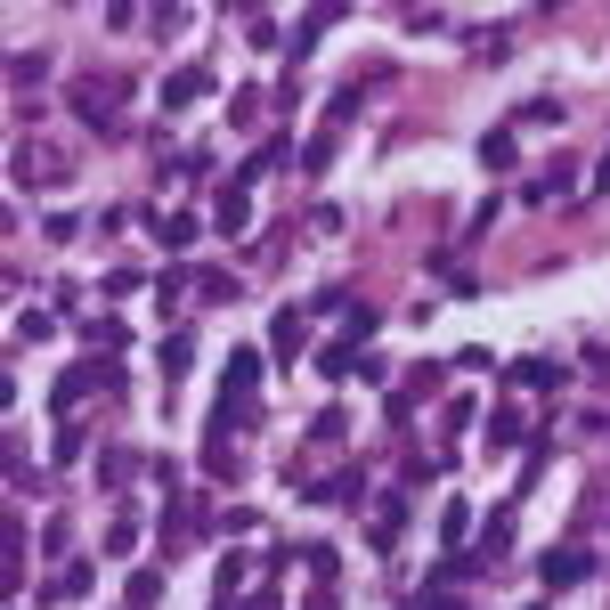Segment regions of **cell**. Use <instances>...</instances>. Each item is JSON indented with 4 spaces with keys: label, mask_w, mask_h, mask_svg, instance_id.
I'll list each match as a JSON object with an SVG mask.
<instances>
[{
    "label": "cell",
    "mask_w": 610,
    "mask_h": 610,
    "mask_svg": "<svg viewBox=\"0 0 610 610\" xmlns=\"http://www.w3.org/2000/svg\"><path fill=\"white\" fill-rule=\"evenodd\" d=\"M537 578H545V586H578V578H594V554L562 545V554H545V562H537Z\"/></svg>",
    "instance_id": "1"
},
{
    "label": "cell",
    "mask_w": 610,
    "mask_h": 610,
    "mask_svg": "<svg viewBox=\"0 0 610 610\" xmlns=\"http://www.w3.org/2000/svg\"><path fill=\"white\" fill-rule=\"evenodd\" d=\"M220 236H244L253 228V188H244V179H228V196H220V220H212Z\"/></svg>",
    "instance_id": "2"
},
{
    "label": "cell",
    "mask_w": 610,
    "mask_h": 610,
    "mask_svg": "<svg viewBox=\"0 0 610 610\" xmlns=\"http://www.w3.org/2000/svg\"><path fill=\"white\" fill-rule=\"evenodd\" d=\"M74 114L98 122V131H114V82H82V90H74Z\"/></svg>",
    "instance_id": "3"
},
{
    "label": "cell",
    "mask_w": 610,
    "mask_h": 610,
    "mask_svg": "<svg viewBox=\"0 0 610 610\" xmlns=\"http://www.w3.org/2000/svg\"><path fill=\"white\" fill-rule=\"evenodd\" d=\"M310 497H318V505H366V480H358V472H326Z\"/></svg>",
    "instance_id": "4"
},
{
    "label": "cell",
    "mask_w": 610,
    "mask_h": 610,
    "mask_svg": "<svg viewBox=\"0 0 610 610\" xmlns=\"http://www.w3.org/2000/svg\"><path fill=\"white\" fill-rule=\"evenodd\" d=\"M204 90H212V74H204V66H179V74L163 82V106H196Z\"/></svg>",
    "instance_id": "5"
},
{
    "label": "cell",
    "mask_w": 610,
    "mask_h": 610,
    "mask_svg": "<svg viewBox=\"0 0 610 610\" xmlns=\"http://www.w3.org/2000/svg\"><path fill=\"white\" fill-rule=\"evenodd\" d=\"M155 236L171 244V253H188V244L204 236V220H196V212H163V220H155Z\"/></svg>",
    "instance_id": "6"
},
{
    "label": "cell",
    "mask_w": 610,
    "mask_h": 610,
    "mask_svg": "<svg viewBox=\"0 0 610 610\" xmlns=\"http://www.w3.org/2000/svg\"><path fill=\"white\" fill-rule=\"evenodd\" d=\"M545 196H570V163H545L529 188H521V204H545Z\"/></svg>",
    "instance_id": "7"
},
{
    "label": "cell",
    "mask_w": 610,
    "mask_h": 610,
    "mask_svg": "<svg viewBox=\"0 0 610 610\" xmlns=\"http://www.w3.org/2000/svg\"><path fill=\"white\" fill-rule=\"evenodd\" d=\"M513 383H529V391H554V383H562V366H554V358H521V366H513Z\"/></svg>",
    "instance_id": "8"
},
{
    "label": "cell",
    "mask_w": 610,
    "mask_h": 610,
    "mask_svg": "<svg viewBox=\"0 0 610 610\" xmlns=\"http://www.w3.org/2000/svg\"><path fill=\"white\" fill-rule=\"evenodd\" d=\"M480 163H488V171H513V163H521V155H513V131H488V139H480Z\"/></svg>",
    "instance_id": "9"
},
{
    "label": "cell",
    "mask_w": 610,
    "mask_h": 610,
    "mask_svg": "<svg viewBox=\"0 0 610 610\" xmlns=\"http://www.w3.org/2000/svg\"><path fill=\"white\" fill-rule=\"evenodd\" d=\"M480 570H488V554H448V562H440L448 586H464V578H480Z\"/></svg>",
    "instance_id": "10"
},
{
    "label": "cell",
    "mask_w": 610,
    "mask_h": 610,
    "mask_svg": "<svg viewBox=\"0 0 610 610\" xmlns=\"http://www.w3.org/2000/svg\"><path fill=\"white\" fill-rule=\"evenodd\" d=\"M57 602H74V594H90V562H74V570H57V586H49Z\"/></svg>",
    "instance_id": "11"
},
{
    "label": "cell",
    "mask_w": 610,
    "mask_h": 610,
    "mask_svg": "<svg viewBox=\"0 0 610 610\" xmlns=\"http://www.w3.org/2000/svg\"><path fill=\"white\" fill-rule=\"evenodd\" d=\"M505 545H513V513L497 505V513H488V562H497V554H505Z\"/></svg>",
    "instance_id": "12"
},
{
    "label": "cell",
    "mask_w": 610,
    "mask_h": 610,
    "mask_svg": "<svg viewBox=\"0 0 610 610\" xmlns=\"http://www.w3.org/2000/svg\"><path fill=\"white\" fill-rule=\"evenodd\" d=\"M269 342H277V350L293 358V350H301V318H293V310H277V326H269Z\"/></svg>",
    "instance_id": "13"
},
{
    "label": "cell",
    "mask_w": 610,
    "mask_h": 610,
    "mask_svg": "<svg viewBox=\"0 0 610 610\" xmlns=\"http://www.w3.org/2000/svg\"><path fill=\"white\" fill-rule=\"evenodd\" d=\"M464 529H472V505H464V497H456V505H448V513H440V537H448V545H464Z\"/></svg>",
    "instance_id": "14"
},
{
    "label": "cell",
    "mask_w": 610,
    "mask_h": 610,
    "mask_svg": "<svg viewBox=\"0 0 610 610\" xmlns=\"http://www.w3.org/2000/svg\"><path fill=\"white\" fill-rule=\"evenodd\" d=\"M163 594V570H131V610H147Z\"/></svg>",
    "instance_id": "15"
},
{
    "label": "cell",
    "mask_w": 610,
    "mask_h": 610,
    "mask_svg": "<svg viewBox=\"0 0 610 610\" xmlns=\"http://www.w3.org/2000/svg\"><path fill=\"white\" fill-rule=\"evenodd\" d=\"M366 334H375V310H350V318H342V334H334V342H342V350H350V342H366Z\"/></svg>",
    "instance_id": "16"
},
{
    "label": "cell",
    "mask_w": 610,
    "mask_h": 610,
    "mask_svg": "<svg viewBox=\"0 0 610 610\" xmlns=\"http://www.w3.org/2000/svg\"><path fill=\"white\" fill-rule=\"evenodd\" d=\"M415 610H472V602H464V594H448V586H423V594H415Z\"/></svg>",
    "instance_id": "17"
},
{
    "label": "cell",
    "mask_w": 610,
    "mask_h": 610,
    "mask_svg": "<svg viewBox=\"0 0 610 610\" xmlns=\"http://www.w3.org/2000/svg\"><path fill=\"white\" fill-rule=\"evenodd\" d=\"M334 139H342V131H334V122H326V131L310 139V155H301V163H310V171H326V163H334Z\"/></svg>",
    "instance_id": "18"
},
{
    "label": "cell",
    "mask_w": 610,
    "mask_h": 610,
    "mask_svg": "<svg viewBox=\"0 0 610 610\" xmlns=\"http://www.w3.org/2000/svg\"><path fill=\"white\" fill-rule=\"evenodd\" d=\"M188 350H196L188 334H171V342H163V375H188Z\"/></svg>",
    "instance_id": "19"
},
{
    "label": "cell",
    "mask_w": 610,
    "mask_h": 610,
    "mask_svg": "<svg viewBox=\"0 0 610 610\" xmlns=\"http://www.w3.org/2000/svg\"><path fill=\"white\" fill-rule=\"evenodd\" d=\"M106 554H114V562H122V554H139V529H131V521H114V529H106Z\"/></svg>",
    "instance_id": "20"
},
{
    "label": "cell",
    "mask_w": 610,
    "mask_h": 610,
    "mask_svg": "<svg viewBox=\"0 0 610 610\" xmlns=\"http://www.w3.org/2000/svg\"><path fill=\"white\" fill-rule=\"evenodd\" d=\"M488 440H497V448H513V440H521V407H505L497 423H488Z\"/></svg>",
    "instance_id": "21"
},
{
    "label": "cell",
    "mask_w": 610,
    "mask_h": 610,
    "mask_svg": "<svg viewBox=\"0 0 610 610\" xmlns=\"http://www.w3.org/2000/svg\"><path fill=\"white\" fill-rule=\"evenodd\" d=\"M17 342H49V318L41 310H17Z\"/></svg>",
    "instance_id": "22"
}]
</instances>
